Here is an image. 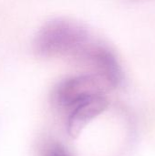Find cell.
<instances>
[{"mask_svg": "<svg viewBox=\"0 0 155 156\" xmlns=\"http://www.w3.org/2000/svg\"><path fill=\"white\" fill-rule=\"evenodd\" d=\"M91 41L89 32L81 25L55 18L38 30L34 39V50L43 58L68 57L78 60Z\"/></svg>", "mask_w": 155, "mask_h": 156, "instance_id": "cell-1", "label": "cell"}, {"mask_svg": "<svg viewBox=\"0 0 155 156\" xmlns=\"http://www.w3.org/2000/svg\"><path fill=\"white\" fill-rule=\"evenodd\" d=\"M107 85L96 75L83 74L68 78L58 83L54 91V99L58 105L72 109L80 101L100 94H104Z\"/></svg>", "mask_w": 155, "mask_h": 156, "instance_id": "cell-2", "label": "cell"}, {"mask_svg": "<svg viewBox=\"0 0 155 156\" xmlns=\"http://www.w3.org/2000/svg\"><path fill=\"white\" fill-rule=\"evenodd\" d=\"M78 61L89 65L92 74L99 77L109 89L117 88L122 80L121 65L112 53L104 45L91 41Z\"/></svg>", "mask_w": 155, "mask_h": 156, "instance_id": "cell-3", "label": "cell"}, {"mask_svg": "<svg viewBox=\"0 0 155 156\" xmlns=\"http://www.w3.org/2000/svg\"><path fill=\"white\" fill-rule=\"evenodd\" d=\"M108 107V101L104 94L90 97L77 105L70 112L68 119L67 129L69 134L76 138L83 128L94 118L101 114Z\"/></svg>", "mask_w": 155, "mask_h": 156, "instance_id": "cell-4", "label": "cell"}, {"mask_svg": "<svg viewBox=\"0 0 155 156\" xmlns=\"http://www.w3.org/2000/svg\"><path fill=\"white\" fill-rule=\"evenodd\" d=\"M42 156H71L69 151L58 143H50L43 149Z\"/></svg>", "mask_w": 155, "mask_h": 156, "instance_id": "cell-5", "label": "cell"}]
</instances>
